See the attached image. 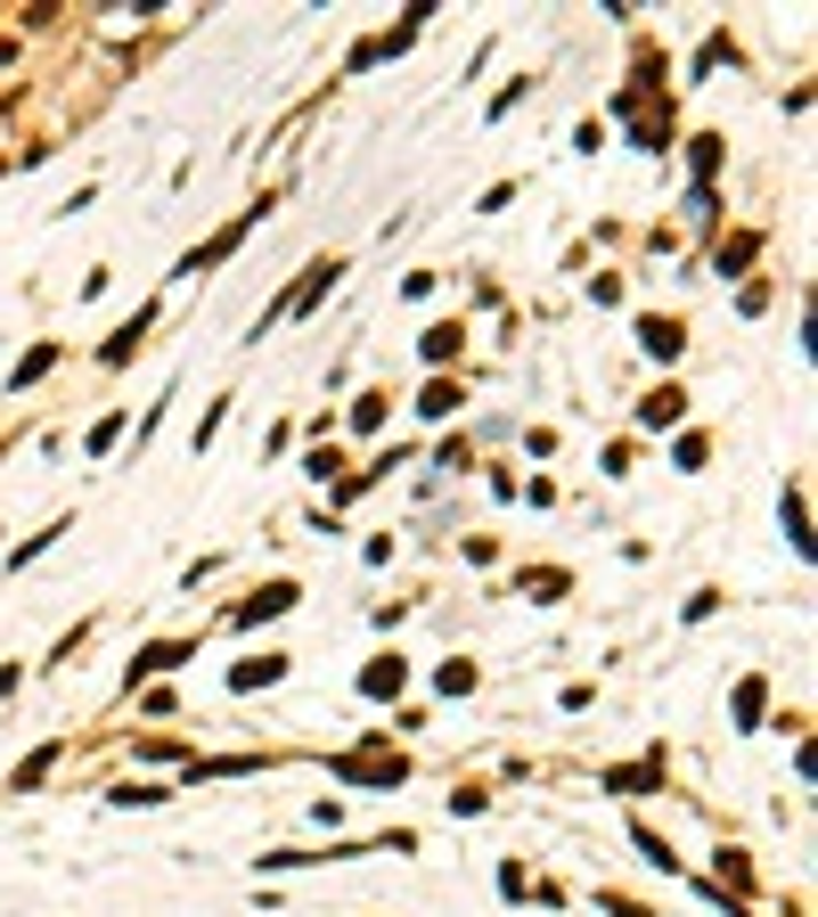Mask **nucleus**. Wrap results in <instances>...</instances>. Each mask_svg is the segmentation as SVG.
<instances>
[{
	"mask_svg": "<svg viewBox=\"0 0 818 917\" xmlns=\"http://www.w3.org/2000/svg\"><path fill=\"white\" fill-rule=\"evenodd\" d=\"M287 607H296V581H270L262 598H246V615H238V622H262V615H287Z\"/></svg>",
	"mask_w": 818,
	"mask_h": 917,
	"instance_id": "nucleus-1",
	"label": "nucleus"
},
{
	"mask_svg": "<svg viewBox=\"0 0 818 917\" xmlns=\"http://www.w3.org/2000/svg\"><path fill=\"white\" fill-rule=\"evenodd\" d=\"M680 402H687L680 385H655V393H646V410H639V419H646V426H680Z\"/></svg>",
	"mask_w": 818,
	"mask_h": 917,
	"instance_id": "nucleus-2",
	"label": "nucleus"
},
{
	"mask_svg": "<svg viewBox=\"0 0 818 917\" xmlns=\"http://www.w3.org/2000/svg\"><path fill=\"white\" fill-rule=\"evenodd\" d=\"M361 688H369V697H393V688H402V656H376Z\"/></svg>",
	"mask_w": 818,
	"mask_h": 917,
	"instance_id": "nucleus-3",
	"label": "nucleus"
},
{
	"mask_svg": "<svg viewBox=\"0 0 818 917\" xmlns=\"http://www.w3.org/2000/svg\"><path fill=\"white\" fill-rule=\"evenodd\" d=\"M180 656H188V639H164V648H148L132 663V680H148V672H164V663H180Z\"/></svg>",
	"mask_w": 818,
	"mask_h": 917,
	"instance_id": "nucleus-4",
	"label": "nucleus"
},
{
	"mask_svg": "<svg viewBox=\"0 0 818 917\" xmlns=\"http://www.w3.org/2000/svg\"><path fill=\"white\" fill-rule=\"evenodd\" d=\"M646 352H663V361H671V352H680V320H646Z\"/></svg>",
	"mask_w": 818,
	"mask_h": 917,
	"instance_id": "nucleus-5",
	"label": "nucleus"
},
{
	"mask_svg": "<svg viewBox=\"0 0 818 917\" xmlns=\"http://www.w3.org/2000/svg\"><path fill=\"white\" fill-rule=\"evenodd\" d=\"M279 672H287V656H262V663H238L229 680H238V688H255V680H279Z\"/></svg>",
	"mask_w": 818,
	"mask_h": 917,
	"instance_id": "nucleus-6",
	"label": "nucleus"
},
{
	"mask_svg": "<svg viewBox=\"0 0 818 917\" xmlns=\"http://www.w3.org/2000/svg\"><path fill=\"white\" fill-rule=\"evenodd\" d=\"M458 352V328H426V361H451Z\"/></svg>",
	"mask_w": 818,
	"mask_h": 917,
	"instance_id": "nucleus-7",
	"label": "nucleus"
},
{
	"mask_svg": "<svg viewBox=\"0 0 818 917\" xmlns=\"http://www.w3.org/2000/svg\"><path fill=\"white\" fill-rule=\"evenodd\" d=\"M417 410H426V419H443V410H458V385H426V402H417Z\"/></svg>",
	"mask_w": 818,
	"mask_h": 917,
	"instance_id": "nucleus-8",
	"label": "nucleus"
}]
</instances>
